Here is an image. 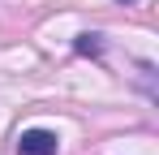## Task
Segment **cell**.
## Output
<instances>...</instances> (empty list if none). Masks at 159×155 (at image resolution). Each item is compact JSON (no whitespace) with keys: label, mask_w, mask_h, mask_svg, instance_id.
Masks as SVG:
<instances>
[{"label":"cell","mask_w":159,"mask_h":155,"mask_svg":"<svg viewBox=\"0 0 159 155\" xmlns=\"http://www.w3.org/2000/svg\"><path fill=\"white\" fill-rule=\"evenodd\" d=\"M56 147H60V138L52 129H22V138H17V155H56Z\"/></svg>","instance_id":"obj_1"},{"label":"cell","mask_w":159,"mask_h":155,"mask_svg":"<svg viewBox=\"0 0 159 155\" xmlns=\"http://www.w3.org/2000/svg\"><path fill=\"white\" fill-rule=\"evenodd\" d=\"M73 48H78V56H103V35H90L86 30V35H78Z\"/></svg>","instance_id":"obj_2"},{"label":"cell","mask_w":159,"mask_h":155,"mask_svg":"<svg viewBox=\"0 0 159 155\" xmlns=\"http://www.w3.org/2000/svg\"><path fill=\"white\" fill-rule=\"evenodd\" d=\"M116 4H133V0H116Z\"/></svg>","instance_id":"obj_3"}]
</instances>
